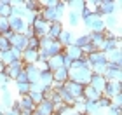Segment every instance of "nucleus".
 <instances>
[{"instance_id": "f257e3e1", "label": "nucleus", "mask_w": 122, "mask_h": 115, "mask_svg": "<svg viewBox=\"0 0 122 115\" xmlns=\"http://www.w3.org/2000/svg\"><path fill=\"white\" fill-rule=\"evenodd\" d=\"M82 23H84V26L89 31L87 33H94V31H105V23H103V18H98V16H87L86 19H82Z\"/></svg>"}, {"instance_id": "f03ea898", "label": "nucleus", "mask_w": 122, "mask_h": 115, "mask_svg": "<svg viewBox=\"0 0 122 115\" xmlns=\"http://www.w3.org/2000/svg\"><path fill=\"white\" fill-rule=\"evenodd\" d=\"M31 28H33V31H35V35H33V37L42 38V37H47L49 23L42 18V14H37V16H35V19H33V23H31Z\"/></svg>"}, {"instance_id": "7ed1b4c3", "label": "nucleus", "mask_w": 122, "mask_h": 115, "mask_svg": "<svg viewBox=\"0 0 122 115\" xmlns=\"http://www.w3.org/2000/svg\"><path fill=\"white\" fill-rule=\"evenodd\" d=\"M9 19V28L12 33H21V35H25V31L26 28H28V25L25 23V19H21V18H14V16H10Z\"/></svg>"}, {"instance_id": "20e7f679", "label": "nucleus", "mask_w": 122, "mask_h": 115, "mask_svg": "<svg viewBox=\"0 0 122 115\" xmlns=\"http://www.w3.org/2000/svg\"><path fill=\"white\" fill-rule=\"evenodd\" d=\"M26 42H28V38H26L25 35H21V33H12L9 37V44H10V47H14V49H18V51L23 52L25 49H26Z\"/></svg>"}, {"instance_id": "39448f33", "label": "nucleus", "mask_w": 122, "mask_h": 115, "mask_svg": "<svg viewBox=\"0 0 122 115\" xmlns=\"http://www.w3.org/2000/svg\"><path fill=\"white\" fill-rule=\"evenodd\" d=\"M120 92H122V82L120 80H113V82H107L105 91H103V96L113 98L115 94H120Z\"/></svg>"}, {"instance_id": "423d86ee", "label": "nucleus", "mask_w": 122, "mask_h": 115, "mask_svg": "<svg viewBox=\"0 0 122 115\" xmlns=\"http://www.w3.org/2000/svg\"><path fill=\"white\" fill-rule=\"evenodd\" d=\"M65 30V25L63 21H54V23H49V31H47V37L51 40H58L59 33Z\"/></svg>"}, {"instance_id": "0eeeda50", "label": "nucleus", "mask_w": 122, "mask_h": 115, "mask_svg": "<svg viewBox=\"0 0 122 115\" xmlns=\"http://www.w3.org/2000/svg\"><path fill=\"white\" fill-rule=\"evenodd\" d=\"M65 89L70 92L71 96L75 98H80L82 96V91H84V85H80V84H77V82H71V80H66L65 82Z\"/></svg>"}, {"instance_id": "6e6552de", "label": "nucleus", "mask_w": 122, "mask_h": 115, "mask_svg": "<svg viewBox=\"0 0 122 115\" xmlns=\"http://www.w3.org/2000/svg\"><path fill=\"white\" fill-rule=\"evenodd\" d=\"M73 38H75V35H73V31H70V30H63L59 33V37H58V42H59V45L61 47H68V45H71L73 44Z\"/></svg>"}, {"instance_id": "1a4fd4ad", "label": "nucleus", "mask_w": 122, "mask_h": 115, "mask_svg": "<svg viewBox=\"0 0 122 115\" xmlns=\"http://www.w3.org/2000/svg\"><path fill=\"white\" fill-rule=\"evenodd\" d=\"M89 85L92 87L94 91H98V92H101V94H103L105 85H107V80H105V77H103V75H94V73H92Z\"/></svg>"}, {"instance_id": "9d476101", "label": "nucleus", "mask_w": 122, "mask_h": 115, "mask_svg": "<svg viewBox=\"0 0 122 115\" xmlns=\"http://www.w3.org/2000/svg\"><path fill=\"white\" fill-rule=\"evenodd\" d=\"M87 59H89L91 66L92 65H107V54L101 52V51H94L92 54L87 56Z\"/></svg>"}, {"instance_id": "9b49d317", "label": "nucleus", "mask_w": 122, "mask_h": 115, "mask_svg": "<svg viewBox=\"0 0 122 115\" xmlns=\"http://www.w3.org/2000/svg\"><path fill=\"white\" fill-rule=\"evenodd\" d=\"M63 59H65V54H63V52L58 54V56H54V58H49V59H47V68L51 70V72L61 68V66H63Z\"/></svg>"}, {"instance_id": "f8f14e48", "label": "nucleus", "mask_w": 122, "mask_h": 115, "mask_svg": "<svg viewBox=\"0 0 122 115\" xmlns=\"http://www.w3.org/2000/svg\"><path fill=\"white\" fill-rule=\"evenodd\" d=\"M82 96H84V100H86V101H98V100H99V96H101V92L94 91L91 85H84Z\"/></svg>"}, {"instance_id": "ddd939ff", "label": "nucleus", "mask_w": 122, "mask_h": 115, "mask_svg": "<svg viewBox=\"0 0 122 115\" xmlns=\"http://www.w3.org/2000/svg\"><path fill=\"white\" fill-rule=\"evenodd\" d=\"M103 23H105V30H110V31H113V30L120 25V23H119V18H117L115 14L105 16V18H103Z\"/></svg>"}, {"instance_id": "4468645a", "label": "nucleus", "mask_w": 122, "mask_h": 115, "mask_svg": "<svg viewBox=\"0 0 122 115\" xmlns=\"http://www.w3.org/2000/svg\"><path fill=\"white\" fill-rule=\"evenodd\" d=\"M12 94H10V91H9V87H2V92H0V103L5 106V108H9L10 110V105H12Z\"/></svg>"}, {"instance_id": "2eb2a0df", "label": "nucleus", "mask_w": 122, "mask_h": 115, "mask_svg": "<svg viewBox=\"0 0 122 115\" xmlns=\"http://www.w3.org/2000/svg\"><path fill=\"white\" fill-rule=\"evenodd\" d=\"M18 101H19L21 112H23V110H28V112H33V110H35V108H37V105H35V103L31 101V98H30L28 94H26V96H21V98H19Z\"/></svg>"}, {"instance_id": "dca6fc26", "label": "nucleus", "mask_w": 122, "mask_h": 115, "mask_svg": "<svg viewBox=\"0 0 122 115\" xmlns=\"http://www.w3.org/2000/svg\"><path fill=\"white\" fill-rule=\"evenodd\" d=\"M38 84L42 87H49L52 84V72L51 70H42L40 75H38Z\"/></svg>"}, {"instance_id": "f3484780", "label": "nucleus", "mask_w": 122, "mask_h": 115, "mask_svg": "<svg viewBox=\"0 0 122 115\" xmlns=\"http://www.w3.org/2000/svg\"><path fill=\"white\" fill-rule=\"evenodd\" d=\"M52 80H56V82H61V84H65L66 80H68V70L66 68H58V70H54L52 72Z\"/></svg>"}, {"instance_id": "a211bd4d", "label": "nucleus", "mask_w": 122, "mask_h": 115, "mask_svg": "<svg viewBox=\"0 0 122 115\" xmlns=\"http://www.w3.org/2000/svg\"><path fill=\"white\" fill-rule=\"evenodd\" d=\"M105 80L107 82H113V80H120L122 77V70H115V68H107V72H105Z\"/></svg>"}, {"instance_id": "6ab92c4d", "label": "nucleus", "mask_w": 122, "mask_h": 115, "mask_svg": "<svg viewBox=\"0 0 122 115\" xmlns=\"http://www.w3.org/2000/svg\"><path fill=\"white\" fill-rule=\"evenodd\" d=\"M66 19H68V25L71 26V28H75V26H79L80 25V21H82V18H80V14L77 12V10H68V14H66Z\"/></svg>"}, {"instance_id": "aec40b11", "label": "nucleus", "mask_w": 122, "mask_h": 115, "mask_svg": "<svg viewBox=\"0 0 122 115\" xmlns=\"http://www.w3.org/2000/svg\"><path fill=\"white\" fill-rule=\"evenodd\" d=\"M89 44H91V37H89V33H82V35H77V37L73 38V45H77L79 49L89 45Z\"/></svg>"}, {"instance_id": "412c9836", "label": "nucleus", "mask_w": 122, "mask_h": 115, "mask_svg": "<svg viewBox=\"0 0 122 115\" xmlns=\"http://www.w3.org/2000/svg\"><path fill=\"white\" fill-rule=\"evenodd\" d=\"M35 110L40 115H52V103L51 101H42V103L37 105Z\"/></svg>"}, {"instance_id": "4be33fe9", "label": "nucleus", "mask_w": 122, "mask_h": 115, "mask_svg": "<svg viewBox=\"0 0 122 115\" xmlns=\"http://www.w3.org/2000/svg\"><path fill=\"white\" fill-rule=\"evenodd\" d=\"M105 54H107V63H122V49H115Z\"/></svg>"}, {"instance_id": "5701e85b", "label": "nucleus", "mask_w": 122, "mask_h": 115, "mask_svg": "<svg viewBox=\"0 0 122 115\" xmlns=\"http://www.w3.org/2000/svg\"><path fill=\"white\" fill-rule=\"evenodd\" d=\"M10 16V0H0V18Z\"/></svg>"}, {"instance_id": "b1692460", "label": "nucleus", "mask_w": 122, "mask_h": 115, "mask_svg": "<svg viewBox=\"0 0 122 115\" xmlns=\"http://www.w3.org/2000/svg\"><path fill=\"white\" fill-rule=\"evenodd\" d=\"M96 105L101 108V110H108L110 106H112V100H110V98H107V96H99V100L96 101Z\"/></svg>"}, {"instance_id": "393cba45", "label": "nucleus", "mask_w": 122, "mask_h": 115, "mask_svg": "<svg viewBox=\"0 0 122 115\" xmlns=\"http://www.w3.org/2000/svg\"><path fill=\"white\" fill-rule=\"evenodd\" d=\"M14 85H16V89H18V92H19L21 96L30 94V82H23V84H18V82H14Z\"/></svg>"}, {"instance_id": "a878e982", "label": "nucleus", "mask_w": 122, "mask_h": 115, "mask_svg": "<svg viewBox=\"0 0 122 115\" xmlns=\"http://www.w3.org/2000/svg\"><path fill=\"white\" fill-rule=\"evenodd\" d=\"M54 9H56V12H58V18L63 21V18H65V12H66V7H65V2L63 0H58L56 2V5H54Z\"/></svg>"}, {"instance_id": "bb28decb", "label": "nucleus", "mask_w": 122, "mask_h": 115, "mask_svg": "<svg viewBox=\"0 0 122 115\" xmlns=\"http://www.w3.org/2000/svg\"><path fill=\"white\" fill-rule=\"evenodd\" d=\"M26 49H30V51H38V38L37 37H30L28 42H26Z\"/></svg>"}, {"instance_id": "cd10ccee", "label": "nucleus", "mask_w": 122, "mask_h": 115, "mask_svg": "<svg viewBox=\"0 0 122 115\" xmlns=\"http://www.w3.org/2000/svg\"><path fill=\"white\" fill-rule=\"evenodd\" d=\"M28 96L31 98V101L35 103V105H38V103H42V101H44V96H42V92H40V91H31Z\"/></svg>"}, {"instance_id": "c85d7f7f", "label": "nucleus", "mask_w": 122, "mask_h": 115, "mask_svg": "<svg viewBox=\"0 0 122 115\" xmlns=\"http://www.w3.org/2000/svg\"><path fill=\"white\" fill-rule=\"evenodd\" d=\"M9 19L7 18H0V35H4L5 31H9Z\"/></svg>"}, {"instance_id": "c756f323", "label": "nucleus", "mask_w": 122, "mask_h": 115, "mask_svg": "<svg viewBox=\"0 0 122 115\" xmlns=\"http://www.w3.org/2000/svg\"><path fill=\"white\" fill-rule=\"evenodd\" d=\"M10 49V44L7 38H4V37H0V52H5V51H9Z\"/></svg>"}, {"instance_id": "7c9ffc66", "label": "nucleus", "mask_w": 122, "mask_h": 115, "mask_svg": "<svg viewBox=\"0 0 122 115\" xmlns=\"http://www.w3.org/2000/svg\"><path fill=\"white\" fill-rule=\"evenodd\" d=\"M14 82H18V84H23V82H28V77H26V73L23 72V70L19 72V75L16 77V80H14Z\"/></svg>"}, {"instance_id": "2f4dec72", "label": "nucleus", "mask_w": 122, "mask_h": 115, "mask_svg": "<svg viewBox=\"0 0 122 115\" xmlns=\"http://www.w3.org/2000/svg\"><path fill=\"white\" fill-rule=\"evenodd\" d=\"M9 84H10V80H9L4 73H0V89H2V87H7Z\"/></svg>"}, {"instance_id": "473e14b6", "label": "nucleus", "mask_w": 122, "mask_h": 115, "mask_svg": "<svg viewBox=\"0 0 122 115\" xmlns=\"http://www.w3.org/2000/svg\"><path fill=\"white\" fill-rule=\"evenodd\" d=\"M5 115H19V113H16V112H12V110H9L7 113H5Z\"/></svg>"}, {"instance_id": "72a5a7b5", "label": "nucleus", "mask_w": 122, "mask_h": 115, "mask_svg": "<svg viewBox=\"0 0 122 115\" xmlns=\"http://www.w3.org/2000/svg\"><path fill=\"white\" fill-rule=\"evenodd\" d=\"M31 115H40V113H38L37 110H33V112H31Z\"/></svg>"}, {"instance_id": "f704fd0d", "label": "nucleus", "mask_w": 122, "mask_h": 115, "mask_svg": "<svg viewBox=\"0 0 122 115\" xmlns=\"http://www.w3.org/2000/svg\"><path fill=\"white\" fill-rule=\"evenodd\" d=\"M0 115H4V113H0Z\"/></svg>"}]
</instances>
